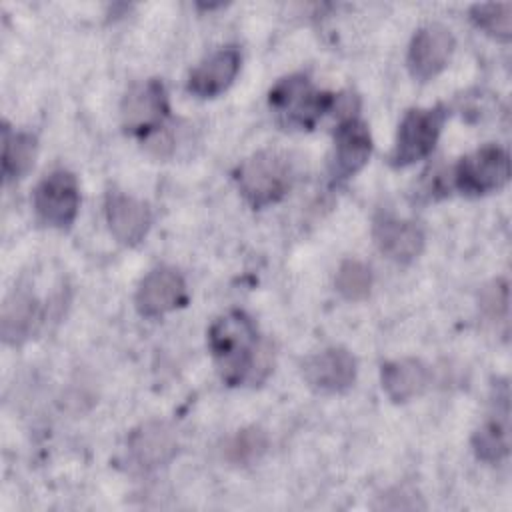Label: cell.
Returning a JSON list of instances; mask_svg holds the SVG:
<instances>
[{"mask_svg": "<svg viewBox=\"0 0 512 512\" xmlns=\"http://www.w3.org/2000/svg\"><path fill=\"white\" fill-rule=\"evenodd\" d=\"M208 348L220 378L228 386L258 380V370L266 366L260 358L258 330L242 310H230L214 320L208 330Z\"/></svg>", "mask_w": 512, "mask_h": 512, "instance_id": "6da1fadb", "label": "cell"}, {"mask_svg": "<svg viewBox=\"0 0 512 512\" xmlns=\"http://www.w3.org/2000/svg\"><path fill=\"white\" fill-rule=\"evenodd\" d=\"M268 102L282 126L312 130L316 122L334 108L336 96L316 90L304 74H292L272 86Z\"/></svg>", "mask_w": 512, "mask_h": 512, "instance_id": "7a4b0ae2", "label": "cell"}, {"mask_svg": "<svg viewBox=\"0 0 512 512\" xmlns=\"http://www.w3.org/2000/svg\"><path fill=\"white\" fill-rule=\"evenodd\" d=\"M244 200L260 210L278 202L290 188V162L274 150H262L246 158L234 172Z\"/></svg>", "mask_w": 512, "mask_h": 512, "instance_id": "3957f363", "label": "cell"}, {"mask_svg": "<svg viewBox=\"0 0 512 512\" xmlns=\"http://www.w3.org/2000/svg\"><path fill=\"white\" fill-rule=\"evenodd\" d=\"M446 116H448V110L442 104L434 108L408 110L398 126L396 144L390 154V164L396 168H402L428 156L436 146V140L442 132Z\"/></svg>", "mask_w": 512, "mask_h": 512, "instance_id": "277c9868", "label": "cell"}, {"mask_svg": "<svg viewBox=\"0 0 512 512\" xmlns=\"http://www.w3.org/2000/svg\"><path fill=\"white\" fill-rule=\"evenodd\" d=\"M510 178V158L500 146L488 144L460 158L454 168V184L466 196H482L500 190Z\"/></svg>", "mask_w": 512, "mask_h": 512, "instance_id": "5b68a950", "label": "cell"}, {"mask_svg": "<svg viewBox=\"0 0 512 512\" xmlns=\"http://www.w3.org/2000/svg\"><path fill=\"white\" fill-rule=\"evenodd\" d=\"M168 112L166 88L156 78L132 86L120 106L124 130L140 138L156 134L164 126Z\"/></svg>", "mask_w": 512, "mask_h": 512, "instance_id": "8992f818", "label": "cell"}, {"mask_svg": "<svg viewBox=\"0 0 512 512\" xmlns=\"http://www.w3.org/2000/svg\"><path fill=\"white\" fill-rule=\"evenodd\" d=\"M80 208L76 176L68 170L50 172L34 190V210L40 222L52 228H68Z\"/></svg>", "mask_w": 512, "mask_h": 512, "instance_id": "52a82bcc", "label": "cell"}, {"mask_svg": "<svg viewBox=\"0 0 512 512\" xmlns=\"http://www.w3.org/2000/svg\"><path fill=\"white\" fill-rule=\"evenodd\" d=\"M186 302V282L178 270L168 266L150 270L136 290V308L146 318H160Z\"/></svg>", "mask_w": 512, "mask_h": 512, "instance_id": "ba28073f", "label": "cell"}, {"mask_svg": "<svg viewBox=\"0 0 512 512\" xmlns=\"http://www.w3.org/2000/svg\"><path fill=\"white\" fill-rule=\"evenodd\" d=\"M372 152V138L368 126L356 116L340 120L334 132V152L330 162V176L334 182H344L364 168Z\"/></svg>", "mask_w": 512, "mask_h": 512, "instance_id": "9c48e42d", "label": "cell"}, {"mask_svg": "<svg viewBox=\"0 0 512 512\" xmlns=\"http://www.w3.org/2000/svg\"><path fill=\"white\" fill-rule=\"evenodd\" d=\"M454 36L442 24L422 26L408 48V70L410 74L426 82L440 74L454 52Z\"/></svg>", "mask_w": 512, "mask_h": 512, "instance_id": "30bf717a", "label": "cell"}, {"mask_svg": "<svg viewBox=\"0 0 512 512\" xmlns=\"http://www.w3.org/2000/svg\"><path fill=\"white\" fill-rule=\"evenodd\" d=\"M302 376L316 392L340 394L356 380V360L346 348L332 346L308 356L302 364Z\"/></svg>", "mask_w": 512, "mask_h": 512, "instance_id": "8fae6325", "label": "cell"}, {"mask_svg": "<svg viewBox=\"0 0 512 512\" xmlns=\"http://www.w3.org/2000/svg\"><path fill=\"white\" fill-rule=\"evenodd\" d=\"M374 242L390 260L408 264L420 256L424 248V232L410 220H400L392 214H380L374 220Z\"/></svg>", "mask_w": 512, "mask_h": 512, "instance_id": "7c38bea8", "label": "cell"}, {"mask_svg": "<svg viewBox=\"0 0 512 512\" xmlns=\"http://www.w3.org/2000/svg\"><path fill=\"white\" fill-rule=\"evenodd\" d=\"M178 452L174 432L164 422H146L128 436L130 460L140 470H154L168 464Z\"/></svg>", "mask_w": 512, "mask_h": 512, "instance_id": "4fadbf2b", "label": "cell"}, {"mask_svg": "<svg viewBox=\"0 0 512 512\" xmlns=\"http://www.w3.org/2000/svg\"><path fill=\"white\" fill-rule=\"evenodd\" d=\"M240 52L236 46H226L202 60L188 78V90L198 98H214L222 94L240 70Z\"/></svg>", "mask_w": 512, "mask_h": 512, "instance_id": "5bb4252c", "label": "cell"}, {"mask_svg": "<svg viewBox=\"0 0 512 512\" xmlns=\"http://www.w3.org/2000/svg\"><path fill=\"white\" fill-rule=\"evenodd\" d=\"M106 220L120 244L136 246L150 228V210L142 200L122 192H110L106 198Z\"/></svg>", "mask_w": 512, "mask_h": 512, "instance_id": "9a60e30c", "label": "cell"}, {"mask_svg": "<svg viewBox=\"0 0 512 512\" xmlns=\"http://www.w3.org/2000/svg\"><path fill=\"white\" fill-rule=\"evenodd\" d=\"M508 386L496 384V400H494V414L480 426L472 438L474 452L480 460L494 464L508 456L510 442H508Z\"/></svg>", "mask_w": 512, "mask_h": 512, "instance_id": "2e32d148", "label": "cell"}, {"mask_svg": "<svg viewBox=\"0 0 512 512\" xmlns=\"http://www.w3.org/2000/svg\"><path fill=\"white\" fill-rule=\"evenodd\" d=\"M430 382L428 366L418 358H400L382 364V388L392 402H408Z\"/></svg>", "mask_w": 512, "mask_h": 512, "instance_id": "e0dca14e", "label": "cell"}, {"mask_svg": "<svg viewBox=\"0 0 512 512\" xmlns=\"http://www.w3.org/2000/svg\"><path fill=\"white\" fill-rule=\"evenodd\" d=\"M40 324V304L28 292H14L2 304L0 332L6 344H22Z\"/></svg>", "mask_w": 512, "mask_h": 512, "instance_id": "ac0fdd59", "label": "cell"}, {"mask_svg": "<svg viewBox=\"0 0 512 512\" xmlns=\"http://www.w3.org/2000/svg\"><path fill=\"white\" fill-rule=\"evenodd\" d=\"M36 136L30 132H12L8 124L2 128V174L4 180L22 178L36 158Z\"/></svg>", "mask_w": 512, "mask_h": 512, "instance_id": "d6986e66", "label": "cell"}, {"mask_svg": "<svg viewBox=\"0 0 512 512\" xmlns=\"http://www.w3.org/2000/svg\"><path fill=\"white\" fill-rule=\"evenodd\" d=\"M268 448V438L266 432L252 426V428H244L238 430L224 446V458L232 464L238 466H246L252 464L254 460H258Z\"/></svg>", "mask_w": 512, "mask_h": 512, "instance_id": "ffe728a7", "label": "cell"}, {"mask_svg": "<svg viewBox=\"0 0 512 512\" xmlns=\"http://www.w3.org/2000/svg\"><path fill=\"white\" fill-rule=\"evenodd\" d=\"M470 16L478 28L498 40H510L512 36V4L510 2H488L474 4Z\"/></svg>", "mask_w": 512, "mask_h": 512, "instance_id": "44dd1931", "label": "cell"}, {"mask_svg": "<svg viewBox=\"0 0 512 512\" xmlns=\"http://www.w3.org/2000/svg\"><path fill=\"white\" fill-rule=\"evenodd\" d=\"M372 288V272L358 260H344L336 272V290L350 302L368 298Z\"/></svg>", "mask_w": 512, "mask_h": 512, "instance_id": "7402d4cb", "label": "cell"}, {"mask_svg": "<svg viewBox=\"0 0 512 512\" xmlns=\"http://www.w3.org/2000/svg\"><path fill=\"white\" fill-rule=\"evenodd\" d=\"M508 290H506V282L496 280L492 282V286H488L482 294V308L490 314V316H498V308L504 312L506 304H508Z\"/></svg>", "mask_w": 512, "mask_h": 512, "instance_id": "603a6c76", "label": "cell"}]
</instances>
